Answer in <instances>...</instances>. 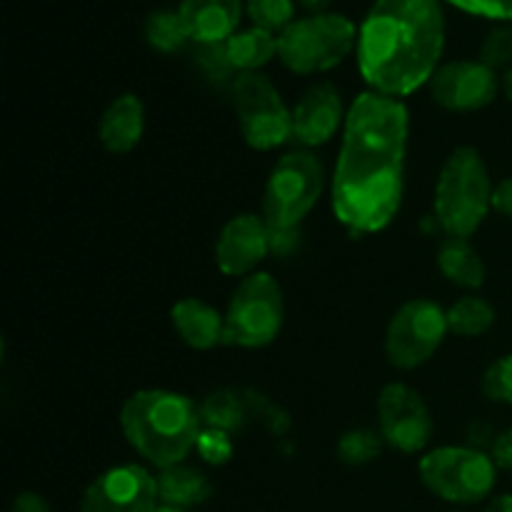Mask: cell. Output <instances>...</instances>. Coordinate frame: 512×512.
<instances>
[{"mask_svg": "<svg viewBox=\"0 0 512 512\" xmlns=\"http://www.w3.org/2000/svg\"><path fill=\"white\" fill-rule=\"evenodd\" d=\"M233 103L250 148L273 150L293 133V113L263 73H240L233 80Z\"/></svg>", "mask_w": 512, "mask_h": 512, "instance_id": "9c48e42d", "label": "cell"}, {"mask_svg": "<svg viewBox=\"0 0 512 512\" xmlns=\"http://www.w3.org/2000/svg\"><path fill=\"white\" fill-rule=\"evenodd\" d=\"M248 15L255 28L283 33L295 15V0H248Z\"/></svg>", "mask_w": 512, "mask_h": 512, "instance_id": "484cf974", "label": "cell"}, {"mask_svg": "<svg viewBox=\"0 0 512 512\" xmlns=\"http://www.w3.org/2000/svg\"><path fill=\"white\" fill-rule=\"evenodd\" d=\"M448 333V310L433 300H408L390 320L385 353L395 368L415 370L438 353Z\"/></svg>", "mask_w": 512, "mask_h": 512, "instance_id": "30bf717a", "label": "cell"}, {"mask_svg": "<svg viewBox=\"0 0 512 512\" xmlns=\"http://www.w3.org/2000/svg\"><path fill=\"white\" fill-rule=\"evenodd\" d=\"M445 45L440 0H375L360 25L358 65L373 93L410 95L430 83Z\"/></svg>", "mask_w": 512, "mask_h": 512, "instance_id": "7a4b0ae2", "label": "cell"}, {"mask_svg": "<svg viewBox=\"0 0 512 512\" xmlns=\"http://www.w3.org/2000/svg\"><path fill=\"white\" fill-rule=\"evenodd\" d=\"M358 30L345 15L318 13L293 20L278 35V55L298 75L325 73L348 58Z\"/></svg>", "mask_w": 512, "mask_h": 512, "instance_id": "8992f818", "label": "cell"}, {"mask_svg": "<svg viewBox=\"0 0 512 512\" xmlns=\"http://www.w3.org/2000/svg\"><path fill=\"white\" fill-rule=\"evenodd\" d=\"M448 3L480 18L512 20V0H448Z\"/></svg>", "mask_w": 512, "mask_h": 512, "instance_id": "f546056e", "label": "cell"}, {"mask_svg": "<svg viewBox=\"0 0 512 512\" xmlns=\"http://www.w3.org/2000/svg\"><path fill=\"white\" fill-rule=\"evenodd\" d=\"M438 268L460 288H480L485 283V263L468 238H445L438 250Z\"/></svg>", "mask_w": 512, "mask_h": 512, "instance_id": "44dd1931", "label": "cell"}, {"mask_svg": "<svg viewBox=\"0 0 512 512\" xmlns=\"http://www.w3.org/2000/svg\"><path fill=\"white\" fill-rule=\"evenodd\" d=\"M380 435L400 453H420L433 438V418L410 385L390 383L378 395Z\"/></svg>", "mask_w": 512, "mask_h": 512, "instance_id": "7c38bea8", "label": "cell"}, {"mask_svg": "<svg viewBox=\"0 0 512 512\" xmlns=\"http://www.w3.org/2000/svg\"><path fill=\"white\" fill-rule=\"evenodd\" d=\"M325 173L310 150H293L275 163L263 193V220L270 230V245L295 233L305 215L323 195Z\"/></svg>", "mask_w": 512, "mask_h": 512, "instance_id": "5b68a950", "label": "cell"}, {"mask_svg": "<svg viewBox=\"0 0 512 512\" xmlns=\"http://www.w3.org/2000/svg\"><path fill=\"white\" fill-rule=\"evenodd\" d=\"M190 40L195 43H225L238 33L243 0H180L178 8Z\"/></svg>", "mask_w": 512, "mask_h": 512, "instance_id": "2e32d148", "label": "cell"}, {"mask_svg": "<svg viewBox=\"0 0 512 512\" xmlns=\"http://www.w3.org/2000/svg\"><path fill=\"white\" fill-rule=\"evenodd\" d=\"M270 250L273 245H270V230L265 220L260 215L243 213L230 218L220 230V238L215 243V263L220 273L248 278Z\"/></svg>", "mask_w": 512, "mask_h": 512, "instance_id": "5bb4252c", "label": "cell"}, {"mask_svg": "<svg viewBox=\"0 0 512 512\" xmlns=\"http://www.w3.org/2000/svg\"><path fill=\"white\" fill-rule=\"evenodd\" d=\"M503 88H505V95H508L510 98V103H512V65L508 70H505V78H503Z\"/></svg>", "mask_w": 512, "mask_h": 512, "instance_id": "d590c367", "label": "cell"}, {"mask_svg": "<svg viewBox=\"0 0 512 512\" xmlns=\"http://www.w3.org/2000/svg\"><path fill=\"white\" fill-rule=\"evenodd\" d=\"M225 53H228L233 70L258 73L265 63H270L278 55V35L255 28V25L248 30H238L225 40Z\"/></svg>", "mask_w": 512, "mask_h": 512, "instance_id": "ffe728a7", "label": "cell"}, {"mask_svg": "<svg viewBox=\"0 0 512 512\" xmlns=\"http://www.w3.org/2000/svg\"><path fill=\"white\" fill-rule=\"evenodd\" d=\"M120 428L150 465L165 470L180 465L203 433L200 408L188 395L173 390H140L125 400Z\"/></svg>", "mask_w": 512, "mask_h": 512, "instance_id": "3957f363", "label": "cell"}, {"mask_svg": "<svg viewBox=\"0 0 512 512\" xmlns=\"http://www.w3.org/2000/svg\"><path fill=\"white\" fill-rule=\"evenodd\" d=\"M10 512H53L48 500L38 493H20L10 505Z\"/></svg>", "mask_w": 512, "mask_h": 512, "instance_id": "1f68e13d", "label": "cell"}, {"mask_svg": "<svg viewBox=\"0 0 512 512\" xmlns=\"http://www.w3.org/2000/svg\"><path fill=\"white\" fill-rule=\"evenodd\" d=\"M285 320L283 290L273 275L253 273L240 280L225 310V345L265 348L278 338Z\"/></svg>", "mask_w": 512, "mask_h": 512, "instance_id": "52a82bcc", "label": "cell"}, {"mask_svg": "<svg viewBox=\"0 0 512 512\" xmlns=\"http://www.w3.org/2000/svg\"><path fill=\"white\" fill-rule=\"evenodd\" d=\"M493 460L498 468L510 470L512 473V428L500 433L493 443Z\"/></svg>", "mask_w": 512, "mask_h": 512, "instance_id": "4dcf8cb0", "label": "cell"}, {"mask_svg": "<svg viewBox=\"0 0 512 512\" xmlns=\"http://www.w3.org/2000/svg\"><path fill=\"white\" fill-rule=\"evenodd\" d=\"M408 130V108L398 98L363 93L350 105L333 175V210L353 233H378L398 213Z\"/></svg>", "mask_w": 512, "mask_h": 512, "instance_id": "6da1fadb", "label": "cell"}, {"mask_svg": "<svg viewBox=\"0 0 512 512\" xmlns=\"http://www.w3.org/2000/svg\"><path fill=\"white\" fill-rule=\"evenodd\" d=\"M170 323L185 345L210 350L225 340V315L198 298L178 300L170 310Z\"/></svg>", "mask_w": 512, "mask_h": 512, "instance_id": "e0dca14e", "label": "cell"}, {"mask_svg": "<svg viewBox=\"0 0 512 512\" xmlns=\"http://www.w3.org/2000/svg\"><path fill=\"white\" fill-rule=\"evenodd\" d=\"M145 130V108L135 95H120L105 108L100 118V143L110 153H130L140 143Z\"/></svg>", "mask_w": 512, "mask_h": 512, "instance_id": "ac0fdd59", "label": "cell"}, {"mask_svg": "<svg viewBox=\"0 0 512 512\" xmlns=\"http://www.w3.org/2000/svg\"><path fill=\"white\" fill-rule=\"evenodd\" d=\"M160 503L158 478L143 465H115L85 488L80 512H153Z\"/></svg>", "mask_w": 512, "mask_h": 512, "instance_id": "8fae6325", "label": "cell"}, {"mask_svg": "<svg viewBox=\"0 0 512 512\" xmlns=\"http://www.w3.org/2000/svg\"><path fill=\"white\" fill-rule=\"evenodd\" d=\"M488 165L475 148H458L440 170L433 213L448 238H470L493 208Z\"/></svg>", "mask_w": 512, "mask_h": 512, "instance_id": "277c9868", "label": "cell"}, {"mask_svg": "<svg viewBox=\"0 0 512 512\" xmlns=\"http://www.w3.org/2000/svg\"><path fill=\"white\" fill-rule=\"evenodd\" d=\"M298 3L303 5L310 15H318V13H325V10L333 5V0H298Z\"/></svg>", "mask_w": 512, "mask_h": 512, "instance_id": "836d02e7", "label": "cell"}, {"mask_svg": "<svg viewBox=\"0 0 512 512\" xmlns=\"http://www.w3.org/2000/svg\"><path fill=\"white\" fill-rule=\"evenodd\" d=\"M383 435L375 433V430L368 428H358V430H350L340 438L338 443V455L343 463L348 465H365L370 460H375L383 450Z\"/></svg>", "mask_w": 512, "mask_h": 512, "instance_id": "d4e9b609", "label": "cell"}, {"mask_svg": "<svg viewBox=\"0 0 512 512\" xmlns=\"http://www.w3.org/2000/svg\"><path fill=\"white\" fill-rule=\"evenodd\" d=\"M158 493L160 505L188 510L195 508V505H203L213 495V485H210L208 475L180 463L173 465V468L160 470Z\"/></svg>", "mask_w": 512, "mask_h": 512, "instance_id": "d6986e66", "label": "cell"}, {"mask_svg": "<svg viewBox=\"0 0 512 512\" xmlns=\"http://www.w3.org/2000/svg\"><path fill=\"white\" fill-rule=\"evenodd\" d=\"M483 393L495 403L512 405V353L495 360L483 378Z\"/></svg>", "mask_w": 512, "mask_h": 512, "instance_id": "83f0119b", "label": "cell"}, {"mask_svg": "<svg viewBox=\"0 0 512 512\" xmlns=\"http://www.w3.org/2000/svg\"><path fill=\"white\" fill-rule=\"evenodd\" d=\"M430 93L448 110H480L498 95V75L480 60H455L435 70Z\"/></svg>", "mask_w": 512, "mask_h": 512, "instance_id": "4fadbf2b", "label": "cell"}, {"mask_svg": "<svg viewBox=\"0 0 512 512\" xmlns=\"http://www.w3.org/2000/svg\"><path fill=\"white\" fill-rule=\"evenodd\" d=\"M493 208L503 213L505 218H512V178L503 180L493 193Z\"/></svg>", "mask_w": 512, "mask_h": 512, "instance_id": "d6a6232c", "label": "cell"}, {"mask_svg": "<svg viewBox=\"0 0 512 512\" xmlns=\"http://www.w3.org/2000/svg\"><path fill=\"white\" fill-rule=\"evenodd\" d=\"M153 512H185V510H178V508H170V505H158Z\"/></svg>", "mask_w": 512, "mask_h": 512, "instance_id": "8d00e7d4", "label": "cell"}, {"mask_svg": "<svg viewBox=\"0 0 512 512\" xmlns=\"http://www.w3.org/2000/svg\"><path fill=\"white\" fill-rule=\"evenodd\" d=\"M145 38L160 53H175L190 40L178 10H155L145 20Z\"/></svg>", "mask_w": 512, "mask_h": 512, "instance_id": "cb8c5ba5", "label": "cell"}, {"mask_svg": "<svg viewBox=\"0 0 512 512\" xmlns=\"http://www.w3.org/2000/svg\"><path fill=\"white\" fill-rule=\"evenodd\" d=\"M480 63H485L488 68H510L512 65V28L503 25V28H495L485 35L483 45H480Z\"/></svg>", "mask_w": 512, "mask_h": 512, "instance_id": "4316f807", "label": "cell"}, {"mask_svg": "<svg viewBox=\"0 0 512 512\" xmlns=\"http://www.w3.org/2000/svg\"><path fill=\"white\" fill-rule=\"evenodd\" d=\"M195 450L200 453V458L210 465H225L235 453L233 445V435L223 433V430H213V428H203L200 433L198 445Z\"/></svg>", "mask_w": 512, "mask_h": 512, "instance_id": "f1b7e54d", "label": "cell"}, {"mask_svg": "<svg viewBox=\"0 0 512 512\" xmlns=\"http://www.w3.org/2000/svg\"><path fill=\"white\" fill-rule=\"evenodd\" d=\"M485 512H512V495H498L493 503L485 508Z\"/></svg>", "mask_w": 512, "mask_h": 512, "instance_id": "e575fe53", "label": "cell"}, {"mask_svg": "<svg viewBox=\"0 0 512 512\" xmlns=\"http://www.w3.org/2000/svg\"><path fill=\"white\" fill-rule=\"evenodd\" d=\"M495 323V310L488 300L478 295H465L455 300L448 310V328L450 333L463 335V338H478L488 333Z\"/></svg>", "mask_w": 512, "mask_h": 512, "instance_id": "7402d4cb", "label": "cell"}, {"mask_svg": "<svg viewBox=\"0 0 512 512\" xmlns=\"http://www.w3.org/2000/svg\"><path fill=\"white\" fill-rule=\"evenodd\" d=\"M493 455L475 448H438L420 460V480L425 488L448 503L473 505L488 498L495 488Z\"/></svg>", "mask_w": 512, "mask_h": 512, "instance_id": "ba28073f", "label": "cell"}, {"mask_svg": "<svg viewBox=\"0 0 512 512\" xmlns=\"http://www.w3.org/2000/svg\"><path fill=\"white\" fill-rule=\"evenodd\" d=\"M200 420H203V428L223 430L230 435L238 433L245 420L243 398L233 390H218V393L208 395L200 405Z\"/></svg>", "mask_w": 512, "mask_h": 512, "instance_id": "603a6c76", "label": "cell"}, {"mask_svg": "<svg viewBox=\"0 0 512 512\" xmlns=\"http://www.w3.org/2000/svg\"><path fill=\"white\" fill-rule=\"evenodd\" d=\"M293 113V133L290 138L305 148H315L333 138L343 123V100L333 83L310 85L298 103L290 108Z\"/></svg>", "mask_w": 512, "mask_h": 512, "instance_id": "9a60e30c", "label": "cell"}]
</instances>
